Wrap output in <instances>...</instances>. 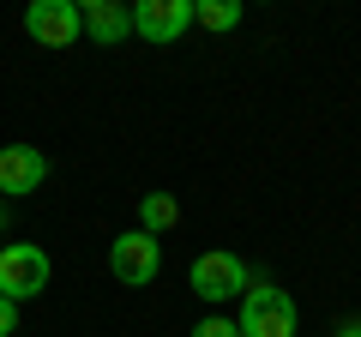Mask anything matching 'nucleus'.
Segmentation results:
<instances>
[{
  "label": "nucleus",
  "instance_id": "obj_1",
  "mask_svg": "<svg viewBox=\"0 0 361 337\" xmlns=\"http://www.w3.org/2000/svg\"><path fill=\"white\" fill-rule=\"evenodd\" d=\"M241 337H295V325H301V307H295V295L289 289H277V283H253L241 295Z\"/></svg>",
  "mask_w": 361,
  "mask_h": 337
},
{
  "label": "nucleus",
  "instance_id": "obj_10",
  "mask_svg": "<svg viewBox=\"0 0 361 337\" xmlns=\"http://www.w3.org/2000/svg\"><path fill=\"white\" fill-rule=\"evenodd\" d=\"M193 25H205V30H235V25H241V0H193Z\"/></svg>",
  "mask_w": 361,
  "mask_h": 337
},
{
  "label": "nucleus",
  "instance_id": "obj_13",
  "mask_svg": "<svg viewBox=\"0 0 361 337\" xmlns=\"http://www.w3.org/2000/svg\"><path fill=\"white\" fill-rule=\"evenodd\" d=\"M337 337H361V319H349V325H337Z\"/></svg>",
  "mask_w": 361,
  "mask_h": 337
},
{
  "label": "nucleus",
  "instance_id": "obj_12",
  "mask_svg": "<svg viewBox=\"0 0 361 337\" xmlns=\"http://www.w3.org/2000/svg\"><path fill=\"white\" fill-rule=\"evenodd\" d=\"M13 331H18V301L0 295V337H13Z\"/></svg>",
  "mask_w": 361,
  "mask_h": 337
},
{
  "label": "nucleus",
  "instance_id": "obj_2",
  "mask_svg": "<svg viewBox=\"0 0 361 337\" xmlns=\"http://www.w3.org/2000/svg\"><path fill=\"white\" fill-rule=\"evenodd\" d=\"M49 277H54V265H49V253H42L37 241H6V247H0V295H6V301L42 295Z\"/></svg>",
  "mask_w": 361,
  "mask_h": 337
},
{
  "label": "nucleus",
  "instance_id": "obj_9",
  "mask_svg": "<svg viewBox=\"0 0 361 337\" xmlns=\"http://www.w3.org/2000/svg\"><path fill=\"white\" fill-rule=\"evenodd\" d=\"M175 223H180L175 193H145V199H139V229H145V235H163V229H175Z\"/></svg>",
  "mask_w": 361,
  "mask_h": 337
},
{
  "label": "nucleus",
  "instance_id": "obj_7",
  "mask_svg": "<svg viewBox=\"0 0 361 337\" xmlns=\"http://www.w3.org/2000/svg\"><path fill=\"white\" fill-rule=\"evenodd\" d=\"M42 181H49V157H42L37 145H6V151H0V193L6 199L37 193Z\"/></svg>",
  "mask_w": 361,
  "mask_h": 337
},
{
  "label": "nucleus",
  "instance_id": "obj_6",
  "mask_svg": "<svg viewBox=\"0 0 361 337\" xmlns=\"http://www.w3.org/2000/svg\"><path fill=\"white\" fill-rule=\"evenodd\" d=\"M187 25H193V0H139V6H133V37L157 42V49L180 42Z\"/></svg>",
  "mask_w": 361,
  "mask_h": 337
},
{
  "label": "nucleus",
  "instance_id": "obj_11",
  "mask_svg": "<svg viewBox=\"0 0 361 337\" xmlns=\"http://www.w3.org/2000/svg\"><path fill=\"white\" fill-rule=\"evenodd\" d=\"M193 337H241V325L223 319V313H211V319H199V325H193Z\"/></svg>",
  "mask_w": 361,
  "mask_h": 337
},
{
  "label": "nucleus",
  "instance_id": "obj_5",
  "mask_svg": "<svg viewBox=\"0 0 361 337\" xmlns=\"http://www.w3.org/2000/svg\"><path fill=\"white\" fill-rule=\"evenodd\" d=\"M25 30L42 49H73L85 37V13H78V0H37L25 13Z\"/></svg>",
  "mask_w": 361,
  "mask_h": 337
},
{
  "label": "nucleus",
  "instance_id": "obj_8",
  "mask_svg": "<svg viewBox=\"0 0 361 337\" xmlns=\"http://www.w3.org/2000/svg\"><path fill=\"white\" fill-rule=\"evenodd\" d=\"M78 13H85V37L97 49H115L133 37V6H121V0H85Z\"/></svg>",
  "mask_w": 361,
  "mask_h": 337
},
{
  "label": "nucleus",
  "instance_id": "obj_4",
  "mask_svg": "<svg viewBox=\"0 0 361 337\" xmlns=\"http://www.w3.org/2000/svg\"><path fill=\"white\" fill-rule=\"evenodd\" d=\"M187 283H193V295L199 301H211V307H217V301H229V295H247V265L235 259V253H199L193 259V271H187Z\"/></svg>",
  "mask_w": 361,
  "mask_h": 337
},
{
  "label": "nucleus",
  "instance_id": "obj_3",
  "mask_svg": "<svg viewBox=\"0 0 361 337\" xmlns=\"http://www.w3.org/2000/svg\"><path fill=\"white\" fill-rule=\"evenodd\" d=\"M109 271H115V283L145 289L157 271H163V241H157V235H145V229L115 235V241H109Z\"/></svg>",
  "mask_w": 361,
  "mask_h": 337
}]
</instances>
